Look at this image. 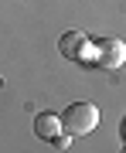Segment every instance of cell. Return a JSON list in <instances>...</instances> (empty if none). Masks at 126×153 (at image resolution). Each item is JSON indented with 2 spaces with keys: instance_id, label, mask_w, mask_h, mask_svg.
<instances>
[{
  "instance_id": "cell-4",
  "label": "cell",
  "mask_w": 126,
  "mask_h": 153,
  "mask_svg": "<svg viewBox=\"0 0 126 153\" xmlns=\"http://www.w3.org/2000/svg\"><path fill=\"white\" fill-rule=\"evenodd\" d=\"M61 133H65V126H61V112H38V116H34V136H38V140L55 143Z\"/></svg>"
},
{
  "instance_id": "cell-3",
  "label": "cell",
  "mask_w": 126,
  "mask_h": 153,
  "mask_svg": "<svg viewBox=\"0 0 126 153\" xmlns=\"http://www.w3.org/2000/svg\"><path fill=\"white\" fill-rule=\"evenodd\" d=\"M58 51H61V58H68V61H85V58H92V41H89V34H82V31H65L58 38Z\"/></svg>"
},
{
  "instance_id": "cell-1",
  "label": "cell",
  "mask_w": 126,
  "mask_h": 153,
  "mask_svg": "<svg viewBox=\"0 0 126 153\" xmlns=\"http://www.w3.org/2000/svg\"><path fill=\"white\" fill-rule=\"evenodd\" d=\"M61 126H65V133H72V136H89L99 126V105L95 102H72L61 112Z\"/></svg>"
},
{
  "instance_id": "cell-2",
  "label": "cell",
  "mask_w": 126,
  "mask_h": 153,
  "mask_svg": "<svg viewBox=\"0 0 126 153\" xmlns=\"http://www.w3.org/2000/svg\"><path fill=\"white\" fill-rule=\"evenodd\" d=\"M92 61L99 68H119L126 61V44L119 38H102L92 44Z\"/></svg>"
},
{
  "instance_id": "cell-5",
  "label": "cell",
  "mask_w": 126,
  "mask_h": 153,
  "mask_svg": "<svg viewBox=\"0 0 126 153\" xmlns=\"http://www.w3.org/2000/svg\"><path fill=\"white\" fill-rule=\"evenodd\" d=\"M119 133H123V143H126V119H123V129H119Z\"/></svg>"
}]
</instances>
